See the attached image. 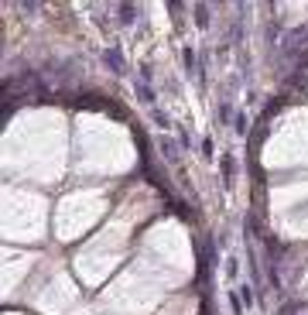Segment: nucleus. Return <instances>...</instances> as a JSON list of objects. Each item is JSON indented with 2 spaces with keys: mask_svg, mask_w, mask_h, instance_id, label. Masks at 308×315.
<instances>
[{
  "mask_svg": "<svg viewBox=\"0 0 308 315\" xmlns=\"http://www.w3.org/2000/svg\"><path fill=\"white\" fill-rule=\"evenodd\" d=\"M106 65L120 72V69H123V55H120V52H106Z\"/></svg>",
  "mask_w": 308,
  "mask_h": 315,
  "instance_id": "f03ea898",
  "label": "nucleus"
},
{
  "mask_svg": "<svg viewBox=\"0 0 308 315\" xmlns=\"http://www.w3.org/2000/svg\"><path fill=\"white\" fill-rule=\"evenodd\" d=\"M182 59H185V69H188V72H195V52H192V48H185V52H182Z\"/></svg>",
  "mask_w": 308,
  "mask_h": 315,
  "instance_id": "20e7f679",
  "label": "nucleus"
},
{
  "mask_svg": "<svg viewBox=\"0 0 308 315\" xmlns=\"http://www.w3.org/2000/svg\"><path fill=\"white\" fill-rule=\"evenodd\" d=\"M233 175V158H223V178H230Z\"/></svg>",
  "mask_w": 308,
  "mask_h": 315,
  "instance_id": "1a4fd4ad",
  "label": "nucleus"
},
{
  "mask_svg": "<svg viewBox=\"0 0 308 315\" xmlns=\"http://www.w3.org/2000/svg\"><path fill=\"white\" fill-rule=\"evenodd\" d=\"M120 17L130 24V21H134V7H130V3H120Z\"/></svg>",
  "mask_w": 308,
  "mask_h": 315,
  "instance_id": "0eeeda50",
  "label": "nucleus"
},
{
  "mask_svg": "<svg viewBox=\"0 0 308 315\" xmlns=\"http://www.w3.org/2000/svg\"><path fill=\"white\" fill-rule=\"evenodd\" d=\"M195 21H199V28H209V7H206V3L195 7Z\"/></svg>",
  "mask_w": 308,
  "mask_h": 315,
  "instance_id": "7ed1b4c3",
  "label": "nucleus"
},
{
  "mask_svg": "<svg viewBox=\"0 0 308 315\" xmlns=\"http://www.w3.org/2000/svg\"><path fill=\"white\" fill-rule=\"evenodd\" d=\"M137 93H141V96H144L148 103H154V93L148 89V82H137Z\"/></svg>",
  "mask_w": 308,
  "mask_h": 315,
  "instance_id": "6e6552de",
  "label": "nucleus"
},
{
  "mask_svg": "<svg viewBox=\"0 0 308 315\" xmlns=\"http://www.w3.org/2000/svg\"><path fill=\"white\" fill-rule=\"evenodd\" d=\"M281 106H284V99H277V96H274V99L267 103V110H264V117H274V113H277Z\"/></svg>",
  "mask_w": 308,
  "mask_h": 315,
  "instance_id": "39448f33",
  "label": "nucleus"
},
{
  "mask_svg": "<svg viewBox=\"0 0 308 315\" xmlns=\"http://www.w3.org/2000/svg\"><path fill=\"white\" fill-rule=\"evenodd\" d=\"M240 302H243V305H253V288H250V284L240 288Z\"/></svg>",
  "mask_w": 308,
  "mask_h": 315,
  "instance_id": "423d86ee",
  "label": "nucleus"
},
{
  "mask_svg": "<svg viewBox=\"0 0 308 315\" xmlns=\"http://www.w3.org/2000/svg\"><path fill=\"white\" fill-rule=\"evenodd\" d=\"M157 148H161L164 161H178V151H175V144H171V141H164V137H161V141H157Z\"/></svg>",
  "mask_w": 308,
  "mask_h": 315,
  "instance_id": "f257e3e1",
  "label": "nucleus"
}]
</instances>
